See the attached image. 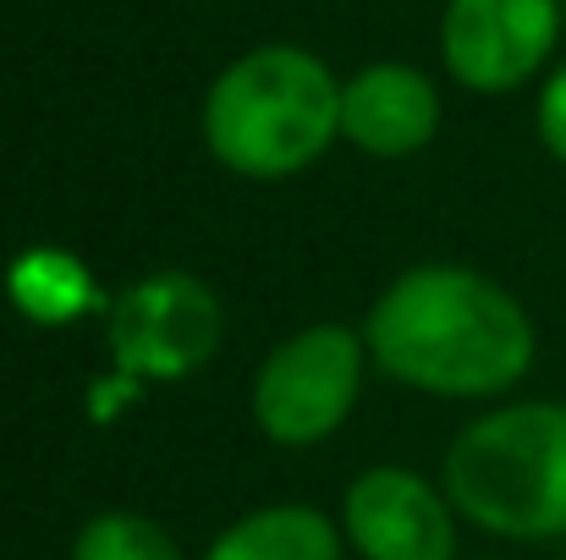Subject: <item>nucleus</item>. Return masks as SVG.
<instances>
[{
	"instance_id": "12",
	"label": "nucleus",
	"mask_w": 566,
	"mask_h": 560,
	"mask_svg": "<svg viewBox=\"0 0 566 560\" xmlns=\"http://www.w3.org/2000/svg\"><path fill=\"white\" fill-rule=\"evenodd\" d=\"M539 144L556 166H566V66H556L539 88Z\"/></svg>"
},
{
	"instance_id": "7",
	"label": "nucleus",
	"mask_w": 566,
	"mask_h": 560,
	"mask_svg": "<svg viewBox=\"0 0 566 560\" xmlns=\"http://www.w3.org/2000/svg\"><path fill=\"white\" fill-rule=\"evenodd\" d=\"M451 495L407 467H369L342 506V528L364 560H457Z\"/></svg>"
},
{
	"instance_id": "8",
	"label": "nucleus",
	"mask_w": 566,
	"mask_h": 560,
	"mask_svg": "<svg viewBox=\"0 0 566 560\" xmlns=\"http://www.w3.org/2000/svg\"><path fill=\"white\" fill-rule=\"evenodd\" d=\"M440 133V94L418 66L375 61L342 83V138L375 160H407Z\"/></svg>"
},
{
	"instance_id": "1",
	"label": "nucleus",
	"mask_w": 566,
	"mask_h": 560,
	"mask_svg": "<svg viewBox=\"0 0 566 560\" xmlns=\"http://www.w3.org/2000/svg\"><path fill=\"white\" fill-rule=\"evenodd\" d=\"M364 341L390 379L457 401L512 390L539 352L528 308L501 281L457 264L396 275L369 308Z\"/></svg>"
},
{
	"instance_id": "9",
	"label": "nucleus",
	"mask_w": 566,
	"mask_h": 560,
	"mask_svg": "<svg viewBox=\"0 0 566 560\" xmlns=\"http://www.w3.org/2000/svg\"><path fill=\"white\" fill-rule=\"evenodd\" d=\"M203 560H342V528L314 506H264L231 522Z\"/></svg>"
},
{
	"instance_id": "5",
	"label": "nucleus",
	"mask_w": 566,
	"mask_h": 560,
	"mask_svg": "<svg viewBox=\"0 0 566 560\" xmlns=\"http://www.w3.org/2000/svg\"><path fill=\"white\" fill-rule=\"evenodd\" d=\"M220 297L182 270L127 286L111 308V358L127 379H182L220 347Z\"/></svg>"
},
{
	"instance_id": "11",
	"label": "nucleus",
	"mask_w": 566,
	"mask_h": 560,
	"mask_svg": "<svg viewBox=\"0 0 566 560\" xmlns=\"http://www.w3.org/2000/svg\"><path fill=\"white\" fill-rule=\"evenodd\" d=\"M72 560H182L177 539L138 511H99L83 522Z\"/></svg>"
},
{
	"instance_id": "13",
	"label": "nucleus",
	"mask_w": 566,
	"mask_h": 560,
	"mask_svg": "<svg viewBox=\"0 0 566 560\" xmlns=\"http://www.w3.org/2000/svg\"><path fill=\"white\" fill-rule=\"evenodd\" d=\"M562 6H566V0H562Z\"/></svg>"
},
{
	"instance_id": "10",
	"label": "nucleus",
	"mask_w": 566,
	"mask_h": 560,
	"mask_svg": "<svg viewBox=\"0 0 566 560\" xmlns=\"http://www.w3.org/2000/svg\"><path fill=\"white\" fill-rule=\"evenodd\" d=\"M6 292L11 303L28 314V319H44V325H66L77 319L83 308H94V281L88 270L61 253V247H33L17 258V270L6 275Z\"/></svg>"
},
{
	"instance_id": "2",
	"label": "nucleus",
	"mask_w": 566,
	"mask_h": 560,
	"mask_svg": "<svg viewBox=\"0 0 566 560\" xmlns=\"http://www.w3.org/2000/svg\"><path fill=\"white\" fill-rule=\"evenodd\" d=\"M336 138L342 83L303 44H259L237 55L203 94V144L248 182L297 177Z\"/></svg>"
},
{
	"instance_id": "4",
	"label": "nucleus",
	"mask_w": 566,
	"mask_h": 560,
	"mask_svg": "<svg viewBox=\"0 0 566 560\" xmlns=\"http://www.w3.org/2000/svg\"><path fill=\"white\" fill-rule=\"evenodd\" d=\"M364 336L347 325H308L286 336L253 379V423L275 445L331 440L364 390Z\"/></svg>"
},
{
	"instance_id": "6",
	"label": "nucleus",
	"mask_w": 566,
	"mask_h": 560,
	"mask_svg": "<svg viewBox=\"0 0 566 560\" xmlns=\"http://www.w3.org/2000/svg\"><path fill=\"white\" fill-rule=\"evenodd\" d=\"M562 33V0H446L440 61L473 94H512L539 77Z\"/></svg>"
},
{
	"instance_id": "3",
	"label": "nucleus",
	"mask_w": 566,
	"mask_h": 560,
	"mask_svg": "<svg viewBox=\"0 0 566 560\" xmlns=\"http://www.w3.org/2000/svg\"><path fill=\"white\" fill-rule=\"evenodd\" d=\"M457 517L495 539L566 533V401H512L473 418L446 451Z\"/></svg>"
}]
</instances>
